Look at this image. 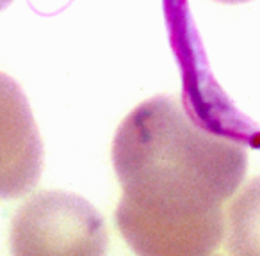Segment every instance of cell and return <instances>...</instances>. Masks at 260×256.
Segmentation results:
<instances>
[{"label":"cell","mask_w":260,"mask_h":256,"mask_svg":"<svg viewBox=\"0 0 260 256\" xmlns=\"http://www.w3.org/2000/svg\"><path fill=\"white\" fill-rule=\"evenodd\" d=\"M112 164L123 189L118 228L139 256H210L248 153L203 128L178 100L157 96L123 119Z\"/></svg>","instance_id":"obj_1"},{"label":"cell","mask_w":260,"mask_h":256,"mask_svg":"<svg viewBox=\"0 0 260 256\" xmlns=\"http://www.w3.org/2000/svg\"><path fill=\"white\" fill-rule=\"evenodd\" d=\"M13 256H104L107 233L98 212L79 196L41 192L18 210Z\"/></svg>","instance_id":"obj_2"},{"label":"cell","mask_w":260,"mask_h":256,"mask_svg":"<svg viewBox=\"0 0 260 256\" xmlns=\"http://www.w3.org/2000/svg\"><path fill=\"white\" fill-rule=\"evenodd\" d=\"M43 169V144L20 86L0 73V199L30 192Z\"/></svg>","instance_id":"obj_3"},{"label":"cell","mask_w":260,"mask_h":256,"mask_svg":"<svg viewBox=\"0 0 260 256\" xmlns=\"http://www.w3.org/2000/svg\"><path fill=\"white\" fill-rule=\"evenodd\" d=\"M228 249L234 256H260V176L242 189L228 210Z\"/></svg>","instance_id":"obj_4"},{"label":"cell","mask_w":260,"mask_h":256,"mask_svg":"<svg viewBox=\"0 0 260 256\" xmlns=\"http://www.w3.org/2000/svg\"><path fill=\"white\" fill-rule=\"evenodd\" d=\"M217 2H223V4H242V2H249V0H217Z\"/></svg>","instance_id":"obj_5"},{"label":"cell","mask_w":260,"mask_h":256,"mask_svg":"<svg viewBox=\"0 0 260 256\" xmlns=\"http://www.w3.org/2000/svg\"><path fill=\"white\" fill-rule=\"evenodd\" d=\"M11 2H13V0H0V11L8 8V6L11 4Z\"/></svg>","instance_id":"obj_6"}]
</instances>
